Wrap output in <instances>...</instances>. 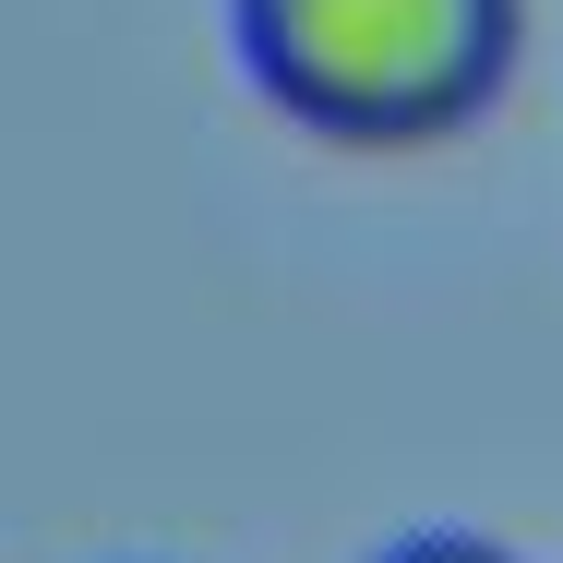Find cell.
<instances>
[{
	"label": "cell",
	"instance_id": "1",
	"mask_svg": "<svg viewBox=\"0 0 563 563\" xmlns=\"http://www.w3.org/2000/svg\"><path fill=\"white\" fill-rule=\"evenodd\" d=\"M240 73L324 144L408 156L504 97L528 12L516 0H228Z\"/></svg>",
	"mask_w": 563,
	"mask_h": 563
},
{
	"label": "cell",
	"instance_id": "2",
	"mask_svg": "<svg viewBox=\"0 0 563 563\" xmlns=\"http://www.w3.org/2000/svg\"><path fill=\"white\" fill-rule=\"evenodd\" d=\"M384 563H516L504 540H479V528H420V540H396Z\"/></svg>",
	"mask_w": 563,
	"mask_h": 563
}]
</instances>
